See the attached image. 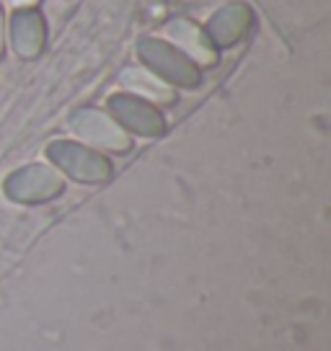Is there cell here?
Instances as JSON below:
<instances>
[{"label": "cell", "instance_id": "7a4b0ae2", "mask_svg": "<svg viewBox=\"0 0 331 351\" xmlns=\"http://www.w3.org/2000/svg\"><path fill=\"white\" fill-rule=\"evenodd\" d=\"M13 3H16V5H34L36 0H13Z\"/></svg>", "mask_w": 331, "mask_h": 351}, {"label": "cell", "instance_id": "6da1fadb", "mask_svg": "<svg viewBox=\"0 0 331 351\" xmlns=\"http://www.w3.org/2000/svg\"><path fill=\"white\" fill-rule=\"evenodd\" d=\"M13 36H16L19 52L32 55L34 49L39 47L45 34H42V23H39V19L34 13H21V16H16V23H13Z\"/></svg>", "mask_w": 331, "mask_h": 351}]
</instances>
